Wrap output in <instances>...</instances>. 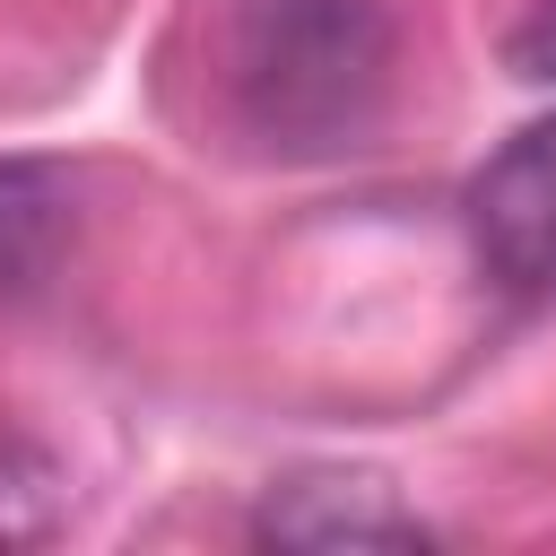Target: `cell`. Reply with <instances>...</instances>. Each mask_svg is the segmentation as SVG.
Masks as SVG:
<instances>
[{
	"instance_id": "cell-5",
	"label": "cell",
	"mask_w": 556,
	"mask_h": 556,
	"mask_svg": "<svg viewBox=\"0 0 556 556\" xmlns=\"http://www.w3.org/2000/svg\"><path fill=\"white\" fill-rule=\"evenodd\" d=\"M70 521V469L43 434L0 417V547H35Z\"/></svg>"
},
{
	"instance_id": "cell-3",
	"label": "cell",
	"mask_w": 556,
	"mask_h": 556,
	"mask_svg": "<svg viewBox=\"0 0 556 556\" xmlns=\"http://www.w3.org/2000/svg\"><path fill=\"white\" fill-rule=\"evenodd\" d=\"M478 261L504 287H556V113L504 139L469 182Z\"/></svg>"
},
{
	"instance_id": "cell-1",
	"label": "cell",
	"mask_w": 556,
	"mask_h": 556,
	"mask_svg": "<svg viewBox=\"0 0 556 556\" xmlns=\"http://www.w3.org/2000/svg\"><path fill=\"white\" fill-rule=\"evenodd\" d=\"M217 78L261 156L365 148L391 96V17L382 0H235Z\"/></svg>"
},
{
	"instance_id": "cell-2",
	"label": "cell",
	"mask_w": 556,
	"mask_h": 556,
	"mask_svg": "<svg viewBox=\"0 0 556 556\" xmlns=\"http://www.w3.org/2000/svg\"><path fill=\"white\" fill-rule=\"evenodd\" d=\"M252 539L261 547H295V556H374V547H426L434 530L400 504V486L382 469H287L261 504H252Z\"/></svg>"
},
{
	"instance_id": "cell-4",
	"label": "cell",
	"mask_w": 556,
	"mask_h": 556,
	"mask_svg": "<svg viewBox=\"0 0 556 556\" xmlns=\"http://www.w3.org/2000/svg\"><path fill=\"white\" fill-rule=\"evenodd\" d=\"M70 252V182L35 156H0V287L26 295Z\"/></svg>"
},
{
	"instance_id": "cell-6",
	"label": "cell",
	"mask_w": 556,
	"mask_h": 556,
	"mask_svg": "<svg viewBox=\"0 0 556 556\" xmlns=\"http://www.w3.org/2000/svg\"><path fill=\"white\" fill-rule=\"evenodd\" d=\"M504 70L521 87H556V0H539L513 35H504Z\"/></svg>"
}]
</instances>
